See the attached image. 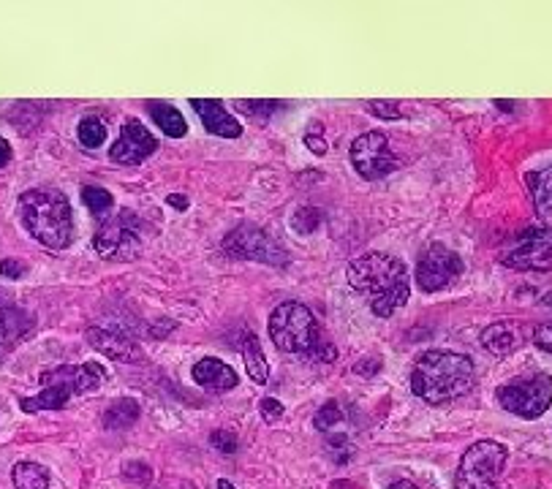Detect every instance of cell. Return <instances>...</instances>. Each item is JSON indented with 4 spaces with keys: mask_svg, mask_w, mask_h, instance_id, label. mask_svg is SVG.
<instances>
[{
    "mask_svg": "<svg viewBox=\"0 0 552 489\" xmlns=\"http://www.w3.org/2000/svg\"><path fill=\"white\" fill-rule=\"evenodd\" d=\"M351 163L362 180H381L398 169V155L381 131H368L351 144Z\"/></svg>",
    "mask_w": 552,
    "mask_h": 489,
    "instance_id": "8fae6325",
    "label": "cell"
},
{
    "mask_svg": "<svg viewBox=\"0 0 552 489\" xmlns=\"http://www.w3.org/2000/svg\"><path fill=\"white\" fill-rule=\"evenodd\" d=\"M243 356H245V367H248V375H251L253 384H267V378H270L267 356H264V351H262V343H259V340H256L253 335L245 337Z\"/></svg>",
    "mask_w": 552,
    "mask_h": 489,
    "instance_id": "ffe728a7",
    "label": "cell"
},
{
    "mask_svg": "<svg viewBox=\"0 0 552 489\" xmlns=\"http://www.w3.org/2000/svg\"><path fill=\"white\" fill-rule=\"evenodd\" d=\"M104 381H107V370L96 362L79 367H60V370H52L41 378V384H49L44 386V392L20 400V408L25 413L60 411V408H66L74 394L96 392Z\"/></svg>",
    "mask_w": 552,
    "mask_h": 489,
    "instance_id": "277c9868",
    "label": "cell"
},
{
    "mask_svg": "<svg viewBox=\"0 0 552 489\" xmlns=\"http://www.w3.org/2000/svg\"><path fill=\"white\" fill-rule=\"evenodd\" d=\"M270 340L283 354H305L319 340V324L302 302H283L272 310Z\"/></svg>",
    "mask_w": 552,
    "mask_h": 489,
    "instance_id": "5b68a950",
    "label": "cell"
},
{
    "mask_svg": "<svg viewBox=\"0 0 552 489\" xmlns=\"http://www.w3.org/2000/svg\"><path fill=\"white\" fill-rule=\"evenodd\" d=\"M346 280L359 294H365L370 310L378 318L398 313L411 297V275L398 256L389 253H365L346 267Z\"/></svg>",
    "mask_w": 552,
    "mask_h": 489,
    "instance_id": "6da1fadb",
    "label": "cell"
},
{
    "mask_svg": "<svg viewBox=\"0 0 552 489\" xmlns=\"http://www.w3.org/2000/svg\"><path fill=\"white\" fill-rule=\"evenodd\" d=\"M340 422H343V411L338 408V403H327L316 413V419H313L316 430H332V427Z\"/></svg>",
    "mask_w": 552,
    "mask_h": 489,
    "instance_id": "4316f807",
    "label": "cell"
},
{
    "mask_svg": "<svg viewBox=\"0 0 552 489\" xmlns=\"http://www.w3.org/2000/svg\"><path fill=\"white\" fill-rule=\"evenodd\" d=\"M194 381L202 386L204 392L223 394L232 392L234 386H237V373L226 362H221V359L204 356V359H199L194 365Z\"/></svg>",
    "mask_w": 552,
    "mask_h": 489,
    "instance_id": "9a60e30c",
    "label": "cell"
},
{
    "mask_svg": "<svg viewBox=\"0 0 552 489\" xmlns=\"http://www.w3.org/2000/svg\"><path fill=\"white\" fill-rule=\"evenodd\" d=\"M88 340L96 351L107 354L109 359H115V362H131V359L139 356V348H136L134 340L117 335V332H109V329H98V326H93L88 332Z\"/></svg>",
    "mask_w": 552,
    "mask_h": 489,
    "instance_id": "2e32d148",
    "label": "cell"
},
{
    "mask_svg": "<svg viewBox=\"0 0 552 489\" xmlns=\"http://www.w3.org/2000/svg\"><path fill=\"white\" fill-rule=\"evenodd\" d=\"M533 343L542 348V351H547V354H552V324L536 326L533 329Z\"/></svg>",
    "mask_w": 552,
    "mask_h": 489,
    "instance_id": "1f68e13d",
    "label": "cell"
},
{
    "mask_svg": "<svg viewBox=\"0 0 552 489\" xmlns=\"http://www.w3.org/2000/svg\"><path fill=\"white\" fill-rule=\"evenodd\" d=\"M463 275V259L455 250H449L444 242H430L417 261V286L425 294H436L449 283H455Z\"/></svg>",
    "mask_w": 552,
    "mask_h": 489,
    "instance_id": "30bf717a",
    "label": "cell"
},
{
    "mask_svg": "<svg viewBox=\"0 0 552 489\" xmlns=\"http://www.w3.org/2000/svg\"><path fill=\"white\" fill-rule=\"evenodd\" d=\"M221 248L232 259L262 261L270 267H283L289 261V253H286L281 242L264 229H259V226H253V223H240L237 229L229 231L223 237Z\"/></svg>",
    "mask_w": 552,
    "mask_h": 489,
    "instance_id": "9c48e42d",
    "label": "cell"
},
{
    "mask_svg": "<svg viewBox=\"0 0 552 489\" xmlns=\"http://www.w3.org/2000/svg\"><path fill=\"white\" fill-rule=\"evenodd\" d=\"M368 112L376 117H384V120H398L400 109L395 104H389V101H370Z\"/></svg>",
    "mask_w": 552,
    "mask_h": 489,
    "instance_id": "f546056e",
    "label": "cell"
},
{
    "mask_svg": "<svg viewBox=\"0 0 552 489\" xmlns=\"http://www.w3.org/2000/svg\"><path fill=\"white\" fill-rule=\"evenodd\" d=\"M476 367L457 351H427L417 359L411 373V392L430 405L452 403L474 389Z\"/></svg>",
    "mask_w": 552,
    "mask_h": 489,
    "instance_id": "7a4b0ae2",
    "label": "cell"
},
{
    "mask_svg": "<svg viewBox=\"0 0 552 489\" xmlns=\"http://www.w3.org/2000/svg\"><path fill=\"white\" fill-rule=\"evenodd\" d=\"M166 202H169V207H175V210L180 212L188 210V199H185V196H169Z\"/></svg>",
    "mask_w": 552,
    "mask_h": 489,
    "instance_id": "8d00e7d4",
    "label": "cell"
},
{
    "mask_svg": "<svg viewBox=\"0 0 552 489\" xmlns=\"http://www.w3.org/2000/svg\"><path fill=\"white\" fill-rule=\"evenodd\" d=\"M17 215L25 231L44 248L63 250L74 240V212L60 191L52 188L25 191L17 202Z\"/></svg>",
    "mask_w": 552,
    "mask_h": 489,
    "instance_id": "3957f363",
    "label": "cell"
},
{
    "mask_svg": "<svg viewBox=\"0 0 552 489\" xmlns=\"http://www.w3.org/2000/svg\"><path fill=\"white\" fill-rule=\"evenodd\" d=\"M259 411H262V416L267 422H278L283 416V405L278 403L275 397H264L262 403H259Z\"/></svg>",
    "mask_w": 552,
    "mask_h": 489,
    "instance_id": "d6a6232c",
    "label": "cell"
},
{
    "mask_svg": "<svg viewBox=\"0 0 552 489\" xmlns=\"http://www.w3.org/2000/svg\"><path fill=\"white\" fill-rule=\"evenodd\" d=\"M191 106H194V112L199 115V120H202L207 134L223 136V139H237V136H243V125H240V120H234V117L223 109L221 101L191 98Z\"/></svg>",
    "mask_w": 552,
    "mask_h": 489,
    "instance_id": "5bb4252c",
    "label": "cell"
},
{
    "mask_svg": "<svg viewBox=\"0 0 552 489\" xmlns=\"http://www.w3.org/2000/svg\"><path fill=\"white\" fill-rule=\"evenodd\" d=\"M139 419V405L134 400H117L107 413H104V424L109 430H128L131 424Z\"/></svg>",
    "mask_w": 552,
    "mask_h": 489,
    "instance_id": "603a6c76",
    "label": "cell"
},
{
    "mask_svg": "<svg viewBox=\"0 0 552 489\" xmlns=\"http://www.w3.org/2000/svg\"><path fill=\"white\" fill-rule=\"evenodd\" d=\"M215 489H234V484H232V481L221 479V481H218V484H215Z\"/></svg>",
    "mask_w": 552,
    "mask_h": 489,
    "instance_id": "f35d334b",
    "label": "cell"
},
{
    "mask_svg": "<svg viewBox=\"0 0 552 489\" xmlns=\"http://www.w3.org/2000/svg\"><path fill=\"white\" fill-rule=\"evenodd\" d=\"M506 457H509V451L504 443L476 441L460 457L455 489H498L501 473L506 468Z\"/></svg>",
    "mask_w": 552,
    "mask_h": 489,
    "instance_id": "8992f818",
    "label": "cell"
},
{
    "mask_svg": "<svg viewBox=\"0 0 552 489\" xmlns=\"http://www.w3.org/2000/svg\"><path fill=\"white\" fill-rule=\"evenodd\" d=\"M305 144H308L310 150H313V153H316V155H327V150H330V144H327V139H321V136L316 134V131H308V134H305Z\"/></svg>",
    "mask_w": 552,
    "mask_h": 489,
    "instance_id": "e575fe53",
    "label": "cell"
},
{
    "mask_svg": "<svg viewBox=\"0 0 552 489\" xmlns=\"http://www.w3.org/2000/svg\"><path fill=\"white\" fill-rule=\"evenodd\" d=\"M305 356H308V359H316V362H332V359H335V348L330 346V343H321V340H316V343H313V346L308 348V351H305Z\"/></svg>",
    "mask_w": 552,
    "mask_h": 489,
    "instance_id": "4dcf8cb0",
    "label": "cell"
},
{
    "mask_svg": "<svg viewBox=\"0 0 552 489\" xmlns=\"http://www.w3.org/2000/svg\"><path fill=\"white\" fill-rule=\"evenodd\" d=\"M240 109H243L245 115H253V117H267L272 115V112H278V109H283V101H240Z\"/></svg>",
    "mask_w": 552,
    "mask_h": 489,
    "instance_id": "83f0119b",
    "label": "cell"
},
{
    "mask_svg": "<svg viewBox=\"0 0 552 489\" xmlns=\"http://www.w3.org/2000/svg\"><path fill=\"white\" fill-rule=\"evenodd\" d=\"M210 443H213L218 451H223V454H234V451H237V438L226 430L213 432V435H210Z\"/></svg>",
    "mask_w": 552,
    "mask_h": 489,
    "instance_id": "f1b7e54d",
    "label": "cell"
},
{
    "mask_svg": "<svg viewBox=\"0 0 552 489\" xmlns=\"http://www.w3.org/2000/svg\"><path fill=\"white\" fill-rule=\"evenodd\" d=\"M14 487L17 489H47L49 487V470L39 462H20L14 465Z\"/></svg>",
    "mask_w": 552,
    "mask_h": 489,
    "instance_id": "7402d4cb",
    "label": "cell"
},
{
    "mask_svg": "<svg viewBox=\"0 0 552 489\" xmlns=\"http://www.w3.org/2000/svg\"><path fill=\"white\" fill-rule=\"evenodd\" d=\"M525 180H528V188H531L536 210L550 212L552 210V166L539 169V172H528L525 174Z\"/></svg>",
    "mask_w": 552,
    "mask_h": 489,
    "instance_id": "44dd1931",
    "label": "cell"
},
{
    "mask_svg": "<svg viewBox=\"0 0 552 489\" xmlns=\"http://www.w3.org/2000/svg\"><path fill=\"white\" fill-rule=\"evenodd\" d=\"M150 109V117L155 120V125L164 131L166 136L172 139H183L188 134V125H185V117L180 115V109H175L172 104H164V101H153L147 106Z\"/></svg>",
    "mask_w": 552,
    "mask_h": 489,
    "instance_id": "d6986e66",
    "label": "cell"
},
{
    "mask_svg": "<svg viewBox=\"0 0 552 489\" xmlns=\"http://www.w3.org/2000/svg\"><path fill=\"white\" fill-rule=\"evenodd\" d=\"M321 221H324L321 210H316V207H302V210L294 212L291 226H294V231H300V234H313L321 226Z\"/></svg>",
    "mask_w": 552,
    "mask_h": 489,
    "instance_id": "484cf974",
    "label": "cell"
},
{
    "mask_svg": "<svg viewBox=\"0 0 552 489\" xmlns=\"http://www.w3.org/2000/svg\"><path fill=\"white\" fill-rule=\"evenodd\" d=\"M77 134H79V142H82V147L96 150V147H101V144H104V139H107V125L101 123V117L88 115L79 120Z\"/></svg>",
    "mask_w": 552,
    "mask_h": 489,
    "instance_id": "cb8c5ba5",
    "label": "cell"
},
{
    "mask_svg": "<svg viewBox=\"0 0 552 489\" xmlns=\"http://www.w3.org/2000/svg\"><path fill=\"white\" fill-rule=\"evenodd\" d=\"M82 202L88 204V210L96 215L98 221H101V218H107L109 212H112V207H115L112 193L104 191V188H90V185L82 188Z\"/></svg>",
    "mask_w": 552,
    "mask_h": 489,
    "instance_id": "d4e9b609",
    "label": "cell"
},
{
    "mask_svg": "<svg viewBox=\"0 0 552 489\" xmlns=\"http://www.w3.org/2000/svg\"><path fill=\"white\" fill-rule=\"evenodd\" d=\"M498 403L520 419H539L552 405V378L547 373L512 378L498 389Z\"/></svg>",
    "mask_w": 552,
    "mask_h": 489,
    "instance_id": "ba28073f",
    "label": "cell"
},
{
    "mask_svg": "<svg viewBox=\"0 0 552 489\" xmlns=\"http://www.w3.org/2000/svg\"><path fill=\"white\" fill-rule=\"evenodd\" d=\"M389 489H419V487H417V484H414V481L403 479V481H395V484H392V487H389Z\"/></svg>",
    "mask_w": 552,
    "mask_h": 489,
    "instance_id": "74e56055",
    "label": "cell"
},
{
    "mask_svg": "<svg viewBox=\"0 0 552 489\" xmlns=\"http://www.w3.org/2000/svg\"><path fill=\"white\" fill-rule=\"evenodd\" d=\"M96 250L104 259L131 261L142 250V223L131 210L109 212L107 218L98 221Z\"/></svg>",
    "mask_w": 552,
    "mask_h": 489,
    "instance_id": "52a82bcc",
    "label": "cell"
},
{
    "mask_svg": "<svg viewBox=\"0 0 552 489\" xmlns=\"http://www.w3.org/2000/svg\"><path fill=\"white\" fill-rule=\"evenodd\" d=\"M482 346H485L487 354L509 356L514 348L520 346V340H517L514 326L501 321V324H490L485 332H482Z\"/></svg>",
    "mask_w": 552,
    "mask_h": 489,
    "instance_id": "ac0fdd59",
    "label": "cell"
},
{
    "mask_svg": "<svg viewBox=\"0 0 552 489\" xmlns=\"http://www.w3.org/2000/svg\"><path fill=\"white\" fill-rule=\"evenodd\" d=\"M30 326H33V321L22 310L0 305V359L9 354L20 337L28 335Z\"/></svg>",
    "mask_w": 552,
    "mask_h": 489,
    "instance_id": "e0dca14e",
    "label": "cell"
},
{
    "mask_svg": "<svg viewBox=\"0 0 552 489\" xmlns=\"http://www.w3.org/2000/svg\"><path fill=\"white\" fill-rule=\"evenodd\" d=\"M155 150H158V139L136 117H128L117 142L109 147V158L115 163H123V166H139Z\"/></svg>",
    "mask_w": 552,
    "mask_h": 489,
    "instance_id": "4fadbf2b",
    "label": "cell"
},
{
    "mask_svg": "<svg viewBox=\"0 0 552 489\" xmlns=\"http://www.w3.org/2000/svg\"><path fill=\"white\" fill-rule=\"evenodd\" d=\"M11 161V144L0 136V169Z\"/></svg>",
    "mask_w": 552,
    "mask_h": 489,
    "instance_id": "d590c367",
    "label": "cell"
},
{
    "mask_svg": "<svg viewBox=\"0 0 552 489\" xmlns=\"http://www.w3.org/2000/svg\"><path fill=\"white\" fill-rule=\"evenodd\" d=\"M506 267L523 272H552V229H528L517 237V245L501 256Z\"/></svg>",
    "mask_w": 552,
    "mask_h": 489,
    "instance_id": "7c38bea8",
    "label": "cell"
},
{
    "mask_svg": "<svg viewBox=\"0 0 552 489\" xmlns=\"http://www.w3.org/2000/svg\"><path fill=\"white\" fill-rule=\"evenodd\" d=\"M25 272H28V267H25V264H20V261H14V259L0 261V278L17 280V278H22Z\"/></svg>",
    "mask_w": 552,
    "mask_h": 489,
    "instance_id": "836d02e7",
    "label": "cell"
}]
</instances>
